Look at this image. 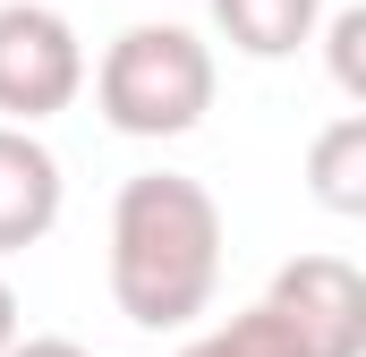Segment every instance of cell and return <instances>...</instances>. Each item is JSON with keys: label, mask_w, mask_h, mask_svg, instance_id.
<instances>
[{"label": "cell", "mask_w": 366, "mask_h": 357, "mask_svg": "<svg viewBox=\"0 0 366 357\" xmlns=\"http://www.w3.org/2000/svg\"><path fill=\"white\" fill-rule=\"evenodd\" d=\"M222 289V204L179 171H137L111 204V298L145 332H179Z\"/></svg>", "instance_id": "1"}, {"label": "cell", "mask_w": 366, "mask_h": 357, "mask_svg": "<svg viewBox=\"0 0 366 357\" xmlns=\"http://www.w3.org/2000/svg\"><path fill=\"white\" fill-rule=\"evenodd\" d=\"M94 102L119 136H187L213 111V51L187 26H128L111 34L102 69H94Z\"/></svg>", "instance_id": "2"}, {"label": "cell", "mask_w": 366, "mask_h": 357, "mask_svg": "<svg viewBox=\"0 0 366 357\" xmlns=\"http://www.w3.org/2000/svg\"><path fill=\"white\" fill-rule=\"evenodd\" d=\"M86 94V43L43 0H0V128H34Z\"/></svg>", "instance_id": "3"}, {"label": "cell", "mask_w": 366, "mask_h": 357, "mask_svg": "<svg viewBox=\"0 0 366 357\" xmlns=\"http://www.w3.org/2000/svg\"><path fill=\"white\" fill-rule=\"evenodd\" d=\"M256 306L281 315L298 357H366V281L350 256H290Z\"/></svg>", "instance_id": "4"}, {"label": "cell", "mask_w": 366, "mask_h": 357, "mask_svg": "<svg viewBox=\"0 0 366 357\" xmlns=\"http://www.w3.org/2000/svg\"><path fill=\"white\" fill-rule=\"evenodd\" d=\"M60 221V162L34 128H0V256L51 238Z\"/></svg>", "instance_id": "5"}, {"label": "cell", "mask_w": 366, "mask_h": 357, "mask_svg": "<svg viewBox=\"0 0 366 357\" xmlns=\"http://www.w3.org/2000/svg\"><path fill=\"white\" fill-rule=\"evenodd\" d=\"M213 26L230 51L247 60H290L315 26H324V0H213Z\"/></svg>", "instance_id": "6"}, {"label": "cell", "mask_w": 366, "mask_h": 357, "mask_svg": "<svg viewBox=\"0 0 366 357\" xmlns=\"http://www.w3.org/2000/svg\"><path fill=\"white\" fill-rule=\"evenodd\" d=\"M307 187L324 213H366V111H341L307 145Z\"/></svg>", "instance_id": "7"}, {"label": "cell", "mask_w": 366, "mask_h": 357, "mask_svg": "<svg viewBox=\"0 0 366 357\" xmlns=\"http://www.w3.org/2000/svg\"><path fill=\"white\" fill-rule=\"evenodd\" d=\"M179 357H298V341L281 332V315H273V306H247V315H230V323L196 332Z\"/></svg>", "instance_id": "8"}, {"label": "cell", "mask_w": 366, "mask_h": 357, "mask_svg": "<svg viewBox=\"0 0 366 357\" xmlns=\"http://www.w3.org/2000/svg\"><path fill=\"white\" fill-rule=\"evenodd\" d=\"M324 43H332V86L350 102H366V9H341L324 26Z\"/></svg>", "instance_id": "9"}, {"label": "cell", "mask_w": 366, "mask_h": 357, "mask_svg": "<svg viewBox=\"0 0 366 357\" xmlns=\"http://www.w3.org/2000/svg\"><path fill=\"white\" fill-rule=\"evenodd\" d=\"M9 357H94V349H77V341H9Z\"/></svg>", "instance_id": "10"}, {"label": "cell", "mask_w": 366, "mask_h": 357, "mask_svg": "<svg viewBox=\"0 0 366 357\" xmlns=\"http://www.w3.org/2000/svg\"><path fill=\"white\" fill-rule=\"evenodd\" d=\"M9 341H17V289L0 281V357H9Z\"/></svg>", "instance_id": "11"}]
</instances>
